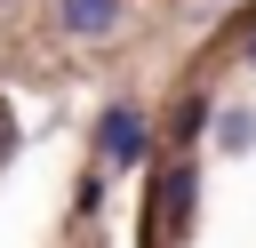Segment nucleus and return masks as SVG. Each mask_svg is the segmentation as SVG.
<instances>
[{
  "label": "nucleus",
  "instance_id": "39448f33",
  "mask_svg": "<svg viewBox=\"0 0 256 248\" xmlns=\"http://www.w3.org/2000/svg\"><path fill=\"white\" fill-rule=\"evenodd\" d=\"M224 144H232V152H248V144H256V120H248V112H232V120H224Z\"/></svg>",
  "mask_w": 256,
  "mask_h": 248
},
{
  "label": "nucleus",
  "instance_id": "f257e3e1",
  "mask_svg": "<svg viewBox=\"0 0 256 248\" xmlns=\"http://www.w3.org/2000/svg\"><path fill=\"white\" fill-rule=\"evenodd\" d=\"M192 192H200V176H192V160H176L160 176V192H152V232H184L192 224Z\"/></svg>",
  "mask_w": 256,
  "mask_h": 248
},
{
  "label": "nucleus",
  "instance_id": "7ed1b4c3",
  "mask_svg": "<svg viewBox=\"0 0 256 248\" xmlns=\"http://www.w3.org/2000/svg\"><path fill=\"white\" fill-rule=\"evenodd\" d=\"M104 160H120V168H128V160H144V120H136L128 104H120V112H104Z\"/></svg>",
  "mask_w": 256,
  "mask_h": 248
},
{
  "label": "nucleus",
  "instance_id": "f03ea898",
  "mask_svg": "<svg viewBox=\"0 0 256 248\" xmlns=\"http://www.w3.org/2000/svg\"><path fill=\"white\" fill-rule=\"evenodd\" d=\"M56 16H64V32H72V40H104V32H120V16H128V8H120V0H64Z\"/></svg>",
  "mask_w": 256,
  "mask_h": 248
},
{
  "label": "nucleus",
  "instance_id": "20e7f679",
  "mask_svg": "<svg viewBox=\"0 0 256 248\" xmlns=\"http://www.w3.org/2000/svg\"><path fill=\"white\" fill-rule=\"evenodd\" d=\"M200 128H208V96H184V104L168 112V144H192Z\"/></svg>",
  "mask_w": 256,
  "mask_h": 248
},
{
  "label": "nucleus",
  "instance_id": "423d86ee",
  "mask_svg": "<svg viewBox=\"0 0 256 248\" xmlns=\"http://www.w3.org/2000/svg\"><path fill=\"white\" fill-rule=\"evenodd\" d=\"M248 64H256V40H248Z\"/></svg>",
  "mask_w": 256,
  "mask_h": 248
}]
</instances>
